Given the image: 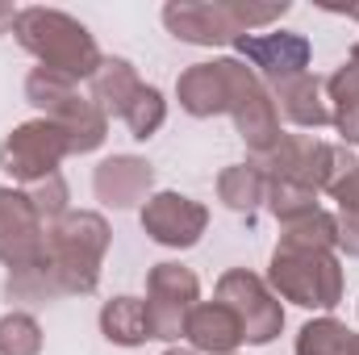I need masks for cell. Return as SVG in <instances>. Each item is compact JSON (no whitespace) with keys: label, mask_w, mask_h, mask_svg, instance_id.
Instances as JSON below:
<instances>
[{"label":"cell","mask_w":359,"mask_h":355,"mask_svg":"<svg viewBox=\"0 0 359 355\" xmlns=\"http://www.w3.org/2000/svg\"><path fill=\"white\" fill-rule=\"evenodd\" d=\"M13 38L21 42V51H29L38 59V67L80 84L92 80L96 67H100V46L88 34V25L63 8H42V4H29L17 13V25H13Z\"/></svg>","instance_id":"obj_1"},{"label":"cell","mask_w":359,"mask_h":355,"mask_svg":"<svg viewBox=\"0 0 359 355\" xmlns=\"http://www.w3.org/2000/svg\"><path fill=\"white\" fill-rule=\"evenodd\" d=\"M113 230L104 213L96 209H72L46 230V264L55 267L67 297H88L100 284V264L109 255Z\"/></svg>","instance_id":"obj_2"},{"label":"cell","mask_w":359,"mask_h":355,"mask_svg":"<svg viewBox=\"0 0 359 355\" xmlns=\"http://www.w3.org/2000/svg\"><path fill=\"white\" fill-rule=\"evenodd\" d=\"M268 288L280 301L330 314L343 301V293H347V276H343V264H339L334 251L276 243L271 264H268Z\"/></svg>","instance_id":"obj_3"},{"label":"cell","mask_w":359,"mask_h":355,"mask_svg":"<svg viewBox=\"0 0 359 355\" xmlns=\"http://www.w3.org/2000/svg\"><path fill=\"white\" fill-rule=\"evenodd\" d=\"M25 100H29L46 121H55V126L67 134L72 155H92V151L104 147V138H109V117H104V113L92 105V96H84L72 80H63V76H55V72H46V67H34V72L25 76Z\"/></svg>","instance_id":"obj_4"},{"label":"cell","mask_w":359,"mask_h":355,"mask_svg":"<svg viewBox=\"0 0 359 355\" xmlns=\"http://www.w3.org/2000/svg\"><path fill=\"white\" fill-rule=\"evenodd\" d=\"M268 180L301 184L309 192H330L334 180H343L355 168V155L343 142H322L313 134H284L268 155L251 159Z\"/></svg>","instance_id":"obj_5"},{"label":"cell","mask_w":359,"mask_h":355,"mask_svg":"<svg viewBox=\"0 0 359 355\" xmlns=\"http://www.w3.org/2000/svg\"><path fill=\"white\" fill-rule=\"evenodd\" d=\"M222 76H226V100H230V105H226V117H230L234 130L243 134L251 159L268 155L271 147L284 138L280 113H276V105H271L268 84H264L243 59H234V55L222 59Z\"/></svg>","instance_id":"obj_6"},{"label":"cell","mask_w":359,"mask_h":355,"mask_svg":"<svg viewBox=\"0 0 359 355\" xmlns=\"http://www.w3.org/2000/svg\"><path fill=\"white\" fill-rule=\"evenodd\" d=\"M72 155V142L67 134L46 121V117H34V121H21L4 134L0 142V172L13 180V184H42V180L59 176V163Z\"/></svg>","instance_id":"obj_7"},{"label":"cell","mask_w":359,"mask_h":355,"mask_svg":"<svg viewBox=\"0 0 359 355\" xmlns=\"http://www.w3.org/2000/svg\"><path fill=\"white\" fill-rule=\"evenodd\" d=\"M217 301L234 309V318L243 322V343H251V347H268L284 330L280 297L268 288L264 276H255L247 267H230L217 276Z\"/></svg>","instance_id":"obj_8"},{"label":"cell","mask_w":359,"mask_h":355,"mask_svg":"<svg viewBox=\"0 0 359 355\" xmlns=\"http://www.w3.org/2000/svg\"><path fill=\"white\" fill-rule=\"evenodd\" d=\"M201 305V280L184 264H155L147 272V318H151V339L176 343L184 339V326L192 309Z\"/></svg>","instance_id":"obj_9"},{"label":"cell","mask_w":359,"mask_h":355,"mask_svg":"<svg viewBox=\"0 0 359 355\" xmlns=\"http://www.w3.org/2000/svg\"><path fill=\"white\" fill-rule=\"evenodd\" d=\"M234 59H243L264 84H280L292 76H305L313 63V42L297 29H268V34H238Z\"/></svg>","instance_id":"obj_10"},{"label":"cell","mask_w":359,"mask_h":355,"mask_svg":"<svg viewBox=\"0 0 359 355\" xmlns=\"http://www.w3.org/2000/svg\"><path fill=\"white\" fill-rule=\"evenodd\" d=\"M138 222H142V230H147L151 243H159V247H168V251H188V247H196V243L205 239V230H209V209H205L201 201L184 196V192L163 188V192H151V196H147Z\"/></svg>","instance_id":"obj_11"},{"label":"cell","mask_w":359,"mask_h":355,"mask_svg":"<svg viewBox=\"0 0 359 355\" xmlns=\"http://www.w3.org/2000/svg\"><path fill=\"white\" fill-rule=\"evenodd\" d=\"M46 222L34 209L25 188H4L0 184V264L8 267H25L34 260L46 255Z\"/></svg>","instance_id":"obj_12"},{"label":"cell","mask_w":359,"mask_h":355,"mask_svg":"<svg viewBox=\"0 0 359 355\" xmlns=\"http://www.w3.org/2000/svg\"><path fill=\"white\" fill-rule=\"evenodd\" d=\"M163 25L176 42L188 46H234V38L243 34L226 0H172L163 4Z\"/></svg>","instance_id":"obj_13"},{"label":"cell","mask_w":359,"mask_h":355,"mask_svg":"<svg viewBox=\"0 0 359 355\" xmlns=\"http://www.w3.org/2000/svg\"><path fill=\"white\" fill-rule=\"evenodd\" d=\"M155 184V168L142 155H109L92 172V192L104 209H134L147 205Z\"/></svg>","instance_id":"obj_14"},{"label":"cell","mask_w":359,"mask_h":355,"mask_svg":"<svg viewBox=\"0 0 359 355\" xmlns=\"http://www.w3.org/2000/svg\"><path fill=\"white\" fill-rule=\"evenodd\" d=\"M268 92H271L276 113H280V117H288L292 126H301V130H322V126H330L326 84H322L313 72L292 76V80H280V84H271Z\"/></svg>","instance_id":"obj_15"},{"label":"cell","mask_w":359,"mask_h":355,"mask_svg":"<svg viewBox=\"0 0 359 355\" xmlns=\"http://www.w3.org/2000/svg\"><path fill=\"white\" fill-rule=\"evenodd\" d=\"M184 339L192 343L196 355H234L243 347V322L234 318L230 305H222L217 297L213 301H201L184 326Z\"/></svg>","instance_id":"obj_16"},{"label":"cell","mask_w":359,"mask_h":355,"mask_svg":"<svg viewBox=\"0 0 359 355\" xmlns=\"http://www.w3.org/2000/svg\"><path fill=\"white\" fill-rule=\"evenodd\" d=\"M176 100L188 117H222L226 113V76H222V59L213 63H192L184 67L176 80Z\"/></svg>","instance_id":"obj_17"},{"label":"cell","mask_w":359,"mask_h":355,"mask_svg":"<svg viewBox=\"0 0 359 355\" xmlns=\"http://www.w3.org/2000/svg\"><path fill=\"white\" fill-rule=\"evenodd\" d=\"M88 84H92V105H96L104 117H126L130 100L142 88L134 63H130V59H117V55H104V59H100V67H96V76H92Z\"/></svg>","instance_id":"obj_18"},{"label":"cell","mask_w":359,"mask_h":355,"mask_svg":"<svg viewBox=\"0 0 359 355\" xmlns=\"http://www.w3.org/2000/svg\"><path fill=\"white\" fill-rule=\"evenodd\" d=\"M100 335L113 347H142L151 339V318H147V297H113L100 305Z\"/></svg>","instance_id":"obj_19"},{"label":"cell","mask_w":359,"mask_h":355,"mask_svg":"<svg viewBox=\"0 0 359 355\" xmlns=\"http://www.w3.org/2000/svg\"><path fill=\"white\" fill-rule=\"evenodd\" d=\"M217 201H222L230 213L251 217V213L268 201V176H264L255 163H230V168L217 172Z\"/></svg>","instance_id":"obj_20"},{"label":"cell","mask_w":359,"mask_h":355,"mask_svg":"<svg viewBox=\"0 0 359 355\" xmlns=\"http://www.w3.org/2000/svg\"><path fill=\"white\" fill-rule=\"evenodd\" d=\"M4 297L21 301V305H50V301H59L67 293H63L55 267L46 264V255H42V260H34V264H25V267H13L4 276Z\"/></svg>","instance_id":"obj_21"},{"label":"cell","mask_w":359,"mask_h":355,"mask_svg":"<svg viewBox=\"0 0 359 355\" xmlns=\"http://www.w3.org/2000/svg\"><path fill=\"white\" fill-rule=\"evenodd\" d=\"M351 343H355V330H351L347 322L322 314V318H313V322H305V326L297 330L292 351L297 355H347Z\"/></svg>","instance_id":"obj_22"},{"label":"cell","mask_w":359,"mask_h":355,"mask_svg":"<svg viewBox=\"0 0 359 355\" xmlns=\"http://www.w3.org/2000/svg\"><path fill=\"white\" fill-rule=\"evenodd\" d=\"M121 121L130 126V134H134L138 142L155 138V134L163 130V121H168V100H163V92L155 88V84H142L138 96L130 100V109H126Z\"/></svg>","instance_id":"obj_23"},{"label":"cell","mask_w":359,"mask_h":355,"mask_svg":"<svg viewBox=\"0 0 359 355\" xmlns=\"http://www.w3.org/2000/svg\"><path fill=\"white\" fill-rule=\"evenodd\" d=\"M334 239H339V230H334V213H326V209H313V213H305V217L280 226V243H292V247L334 251Z\"/></svg>","instance_id":"obj_24"},{"label":"cell","mask_w":359,"mask_h":355,"mask_svg":"<svg viewBox=\"0 0 359 355\" xmlns=\"http://www.w3.org/2000/svg\"><path fill=\"white\" fill-rule=\"evenodd\" d=\"M0 355H42V326L34 314L13 309L0 318Z\"/></svg>","instance_id":"obj_25"},{"label":"cell","mask_w":359,"mask_h":355,"mask_svg":"<svg viewBox=\"0 0 359 355\" xmlns=\"http://www.w3.org/2000/svg\"><path fill=\"white\" fill-rule=\"evenodd\" d=\"M264 205L271 209V217H276L280 226H288V222H297V217L322 209V205H318V192H309V188H301V184H284V180H268V201H264Z\"/></svg>","instance_id":"obj_26"},{"label":"cell","mask_w":359,"mask_h":355,"mask_svg":"<svg viewBox=\"0 0 359 355\" xmlns=\"http://www.w3.org/2000/svg\"><path fill=\"white\" fill-rule=\"evenodd\" d=\"M25 192H29V201H34V209L42 213L46 226H55L59 217L72 213V188H67V180L63 176L42 180V184H34V188H25Z\"/></svg>","instance_id":"obj_27"},{"label":"cell","mask_w":359,"mask_h":355,"mask_svg":"<svg viewBox=\"0 0 359 355\" xmlns=\"http://www.w3.org/2000/svg\"><path fill=\"white\" fill-rule=\"evenodd\" d=\"M226 8H230V17H234V25L243 29V34H255L259 25H271V21H280L292 4L288 0H280V4H243V0H226Z\"/></svg>","instance_id":"obj_28"},{"label":"cell","mask_w":359,"mask_h":355,"mask_svg":"<svg viewBox=\"0 0 359 355\" xmlns=\"http://www.w3.org/2000/svg\"><path fill=\"white\" fill-rule=\"evenodd\" d=\"M326 100H330V105L359 100V67H355V63H343V67L326 80Z\"/></svg>","instance_id":"obj_29"},{"label":"cell","mask_w":359,"mask_h":355,"mask_svg":"<svg viewBox=\"0 0 359 355\" xmlns=\"http://www.w3.org/2000/svg\"><path fill=\"white\" fill-rule=\"evenodd\" d=\"M330 126L343 134V147H359V100L330 105Z\"/></svg>","instance_id":"obj_30"},{"label":"cell","mask_w":359,"mask_h":355,"mask_svg":"<svg viewBox=\"0 0 359 355\" xmlns=\"http://www.w3.org/2000/svg\"><path fill=\"white\" fill-rule=\"evenodd\" d=\"M330 196H334L339 213H359V159H355V168H351L343 180H334Z\"/></svg>","instance_id":"obj_31"},{"label":"cell","mask_w":359,"mask_h":355,"mask_svg":"<svg viewBox=\"0 0 359 355\" xmlns=\"http://www.w3.org/2000/svg\"><path fill=\"white\" fill-rule=\"evenodd\" d=\"M334 230H339L334 247H339L343 255L359 260V213H334Z\"/></svg>","instance_id":"obj_32"},{"label":"cell","mask_w":359,"mask_h":355,"mask_svg":"<svg viewBox=\"0 0 359 355\" xmlns=\"http://www.w3.org/2000/svg\"><path fill=\"white\" fill-rule=\"evenodd\" d=\"M17 13H21V8H13V4H4V0H0V38H4V34H13Z\"/></svg>","instance_id":"obj_33"},{"label":"cell","mask_w":359,"mask_h":355,"mask_svg":"<svg viewBox=\"0 0 359 355\" xmlns=\"http://www.w3.org/2000/svg\"><path fill=\"white\" fill-rule=\"evenodd\" d=\"M347 17H351V21H359V8H347ZM347 63H355V67H359V42L351 46V55H347Z\"/></svg>","instance_id":"obj_34"},{"label":"cell","mask_w":359,"mask_h":355,"mask_svg":"<svg viewBox=\"0 0 359 355\" xmlns=\"http://www.w3.org/2000/svg\"><path fill=\"white\" fill-rule=\"evenodd\" d=\"M163 355H196V351H184V347H168Z\"/></svg>","instance_id":"obj_35"},{"label":"cell","mask_w":359,"mask_h":355,"mask_svg":"<svg viewBox=\"0 0 359 355\" xmlns=\"http://www.w3.org/2000/svg\"><path fill=\"white\" fill-rule=\"evenodd\" d=\"M347 355H359V335H355V343H351V351H347Z\"/></svg>","instance_id":"obj_36"}]
</instances>
